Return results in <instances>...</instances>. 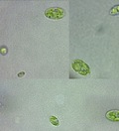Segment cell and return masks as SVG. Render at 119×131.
Instances as JSON below:
<instances>
[{
    "label": "cell",
    "mask_w": 119,
    "mask_h": 131,
    "mask_svg": "<svg viewBox=\"0 0 119 131\" xmlns=\"http://www.w3.org/2000/svg\"><path fill=\"white\" fill-rule=\"evenodd\" d=\"M45 16L52 20H61L66 16V11L61 7H50L45 10Z\"/></svg>",
    "instance_id": "obj_1"
},
{
    "label": "cell",
    "mask_w": 119,
    "mask_h": 131,
    "mask_svg": "<svg viewBox=\"0 0 119 131\" xmlns=\"http://www.w3.org/2000/svg\"><path fill=\"white\" fill-rule=\"evenodd\" d=\"M23 75H25V73H24V72H21V73L18 74V77H19V78H22Z\"/></svg>",
    "instance_id": "obj_7"
},
{
    "label": "cell",
    "mask_w": 119,
    "mask_h": 131,
    "mask_svg": "<svg viewBox=\"0 0 119 131\" xmlns=\"http://www.w3.org/2000/svg\"><path fill=\"white\" fill-rule=\"evenodd\" d=\"M0 53H1V55H6L8 53V49L6 46H1L0 47Z\"/></svg>",
    "instance_id": "obj_6"
},
{
    "label": "cell",
    "mask_w": 119,
    "mask_h": 131,
    "mask_svg": "<svg viewBox=\"0 0 119 131\" xmlns=\"http://www.w3.org/2000/svg\"><path fill=\"white\" fill-rule=\"evenodd\" d=\"M118 14H119V5H115V6H113V7L110 9L109 15L114 16V15H118Z\"/></svg>",
    "instance_id": "obj_4"
},
{
    "label": "cell",
    "mask_w": 119,
    "mask_h": 131,
    "mask_svg": "<svg viewBox=\"0 0 119 131\" xmlns=\"http://www.w3.org/2000/svg\"><path fill=\"white\" fill-rule=\"evenodd\" d=\"M106 119L113 121V122H119V110L118 109H111L105 113Z\"/></svg>",
    "instance_id": "obj_3"
},
{
    "label": "cell",
    "mask_w": 119,
    "mask_h": 131,
    "mask_svg": "<svg viewBox=\"0 0 119 131\" xmlns=\"http://www.w3.org/2000/svg\"><path fill=\"white\" fill-rule=\"evenodd\" d=\"M49 120H50V122L52 123L53 125H55V126H59L60 125V121H59V119L56 116H50Z\"/></svg>",
    "instance_id": "obj_5"
},
{
    "label": "cell",
    "mask_w": 119,
    "mask_h": 131,
    "mask_svg": "<svg viewBox=\"0 0 119 131\" xmlns=\"http://www.w3.org/2000/svg\"><path fill=\"white\" fill-rule=\"evenodd\" d=\"M71 67L78 74H81V75H87L90 74V69L87 66V64H85L83 61H81L79 59H74L72 61Z\"/></svg>",
    "instance_id": "obj_2"
}]
</instances>
